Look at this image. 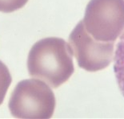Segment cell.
I'll list each match as a JSON object with an SVG mask.
<instances>
[{"label":"cell","mask_w":124,"mask_h":119,"mask_svg":"<svg viewBox=\"0 0 124 119\" xmlns=\"http://www.w3.org/2000/svg\"><path fill=\"white\" fill-rule=\"evenodd\" d=\"M50 92L35 80L18 82L9 101V110L16 118H46L51 108Z\"/></svg>","instance_id":"obj_1"},{"label":"cell","mask_w":124,"mask_h":119,"mask_svg":"<svg viewBox=\"0 0 124 119\" xmlns=\"http://www.w3.org/2000/svg\"><path fill=\"white\" fill-rule=\"evenodd\" d=\"M114 72L118 89L124 97V31L116 45L114 57Z\"/></svg>","instance_id":"obj_2"},{"label":"cell","mask_w":124,"mask_h":119,"mask_svg":"<svg viewBox=\"0 0 124 119\" xmlns=\"http://www.w3.org/2000/svg\"><path fill=\"white\" fill-rule=\"evenodd\" d=\"M11 81L12 77L8 68L0 60V105H2L4 101Z\"/></svg>","instance_id":"obj_3"},{"label":"cell","mask_w":124,"mask_h":119,"mask_svg":"<svg viewBox=\"0 0 124 119\" xmlns=\"http://www.w3.org/2000/svg\"><path fill=\"white\" fill-rule=\"evenodd\" d=\"M28 0H0V12L10 13L25 6Z\"/></svg>","instance_id":"obj_4"}]
</instances>
